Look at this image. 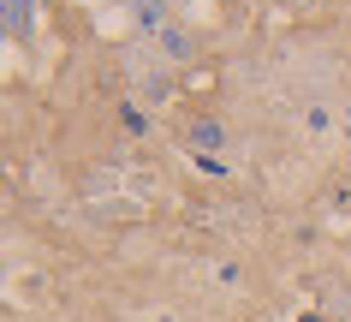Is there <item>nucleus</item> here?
Here are the masks:
<instances>
[{
	"label": "nucleus",
	"mask_w": 351,
	"mask_h": 322,
	"mask_svg": "<svg viewBox=\"0 0 351 322\" xmlns=\"http://www.w3.org/2000/svg\"><path fill=\"white\" fill-rule=\"evenodd\" d=\"M226 143V132H221V119H203V126H197V155H215Z\"/></svg>",
	"instance_id": "1"
},
{
	"label": "nucleus",
	"mask_w": 351,
	"mask_h": 322,
	"mask_svg": "<svg viewBox=\"0 0 351 322\" xmlns=\"http://www.w3.org/2000/svg\"><path fill=\"white\" fill-rule=\"evenodd\" d=\"M161 42H167V54H191V36H179V30H161Z\"/></svg>",
	"instance_id": "2"
},
{
	"label": "nucleus",
	"mask_w": 351,
	"mask_h": 322,
	"mask_svg": "<svg viewBox=\"0 0 351 322\" xmlns=\"http://www.w3.org/2000/svg\"><path fill=\"white\" fill-rule=\"evenodd\" d=\"M298 322H322V317H315V310H310V317H298Z\"/></svg>",
	"instance_id": "3"
}]
</instances>
